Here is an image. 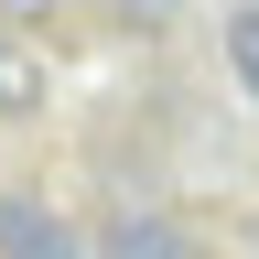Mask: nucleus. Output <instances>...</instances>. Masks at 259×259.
I'll return each instance as SVG.
<instances>
[{"mask_svg": "<svg viewBox=\"0 0 259 259\" xmlns=\"http://www.w3.org/2000/svg\"><path fill=\"white\" fill-rule=\"evenodd\" d=\"M32 97H44V54H32V32H0V119H22Z\"/></svg>", "mask_w": 259, "mask_h": 259, "instance_id": "2", "label": "nucleus"}, {"mask_svg": "<svg viewBox=\"0 0 259 259\" xmlns=\"http://www.w3.org/2000/svg\"><path fill=\"white\" fill-rule=\"evenodd\" d=\"M227 65H238V87L259 97V0H238V11H227Z\"/></svg>", "mask_w": 259, "mask_h": 259, "instance_id": "4", "label": "nucleus"}, {"mask_svg": "<svg viewBox=\"0 0 259 259\" xmlns=\"http://www.w3.org/2000/svg\"><path fill=\"white\" fill-rule=\"evenodd\" d=\"M0 259H87V248L65 238V216H44V205H0Z\"/></svg>", "mask_w": 259, "mask_h": 259, "instance_id": "1", "label": "nucleus"}, {"mask_svg": "<svg viewBox=\"0 0 259 259\" xmlns=\"http://www.w3.org/2000/svg\"><path fill=\"white\" fill-rule=\"evenodd\" d=\"M0 11H11V22H32V11H54V0H0Z\"/></svg>", "mask_w": 259, "mask_h": 259, "instance_id": "5", "label": "nucleus"}, {"mask_svg": "<svg viewBox=\"0 0 259 259\" xmlns=\"http://www.w3.org/2000/svg\"><path fill=\"white\" fill-rule=\"evenodd\" d=\"M108 259H194V248H184L173 216H119L108 227Z\"/></svg>", "mask_w": 259, "mask_h": 259, "instance_id": "3", "label": "nucleus"}]
</instances>
